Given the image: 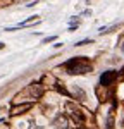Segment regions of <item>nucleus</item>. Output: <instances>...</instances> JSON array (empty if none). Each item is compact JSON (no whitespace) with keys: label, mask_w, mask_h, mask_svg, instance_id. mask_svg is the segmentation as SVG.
Listing matches in <instances>:
<instances>
[{"label":"nucleus","mask_w":124,"mask_h":129,"mask_svg":"<svg viewBox=\"0 0 124 129\" xmlns=\"http://www.w3.org/2000/svg\"><path fill=\"white\" fill-rule=\"evenodd\" d=\"M122 50H124V43H122Z\"/></svg>","instance_id":"obj_12"},{"label":"nucleus","mask_w":124,"mask_h":129,"mask_svg":"<svg viewBox=\"0 0 124 129\" xmlns=\"http://www.w3.org/2000/svg\"><path fill=\"white\" fill-rule=\"evenodd\" d=\"M66 110H67V112H69V114H71V115H72L76 120H78V122H83L84 115H83V112L78 109L74 103H71V102H69V103H66Z\"/></svg>","instance_id":"obj_2"},{"label":"nucleus","mask_w":124,"mask_h":129,"mask_svg":"<svg viewBox=\"0 0 124 129\" xmlns=\"http://www.w3.org/2000/svg\"><path fill=\"white\" fill-rule=\"evenodd\" d=\"M72 93H74V96H76V98L81 100V102H84V100H86V93H84L79 86H72Z\"/></svg>","instance_id":"obj_6"},{"label":"nucleus","mask_w":124,"mask_h":129,"mask_svg":"<svg viewBox=\"0 0 124 129\" xmlns=\"http://www.w3.org/2000/svg\"><path fill=\"white\" fill-rule=\"evenodd\" d=\"M4 47H5V45H4V43H2V41H0V50L4 48Z\"/></svg>","instance_id":"obj_11"},{"label":"nucleus","mask_w":124,"mask_h":129,"mask_svg":"<svg viewBox=\"0 0 124 129\" xmlns=\"http://www.w3.org/2000/svg\"><path fill=\"white\" fill-rule=\"evenodd\" d=\"M31 107V103H26V105H21V107H14V110H12V114L16 115V114H19V112H24V110H28Z\"/></svg>","instance_id":"obj_7"},{"label":"nucleus","mask_w":124,"mask_h":129,"mask_svg":"<svg viewBox=\"0 0 124 129\" xmlns=\"http://www.w3.org/2000/svg\"><path fill=\"white\" fill-rule=\"evenodd\" d=\"M69 74H86L91 71V64L86 60V57H74L66 64Z\"/></svg>","instance_id":"obj_1"},{"label":"nucleus","mask_w":124,"mask_h":129,"mask_svg":"<svg viewBox=\"0 0 124 129\" xmlns=\"http://www.w3.org/2000/svg\"><path fill=\"white\" fill-rule=\"evenodd\" d=\"M114 78H115L114 71H107V72L103 74L102 78H100V84H102V86H105V84H109V83H110V81H112Z\"/></svg>","instance_id":"obj_5"},{"label":"nucleus","mask_w":124,"mask_h":129,"mask_svg":"<svg viewBox=\"0 0 124 129\" xmlns=\"http://www.w3.org/2000/svg\"><path fill=\"white\" fill-rule=\"evenodd\" d=\"M52 126H53V129H67V117L64 114H59L52 120Z\"/></svg>","instance_id":"obj_3"},{"label":"nucleus","mask_w":124,"mask_h":129,"mask_svg":"<svg viewBox=\"0 0 124 129\" xmlns=\"http://www.w3.org/2000/svg\"><path fill=\"white\" fill-rule=\"evenodd\" d=\"M112 124H114V119H112V115H109V119H107V129H112Z\"/></svg>","instance_id":"obj_9"},{"label":"nucleus","mask_w":124,"mask_h":129,"mask_svg":"<svg viewBox=\"0 0 124 129\" xmlns=\"http://www.w3.org/2000/svg\"><path fill=\"white\" fill-rule=\"evenodd\" d=\"M53 40H55V36H48V38L43 40V43H50V41H53Z\"/></svg>","instance_id":"obj_10"},{"label":"nucleus","mask_w":124,"mask_h":129,"mask_svg":"<svg viewBox=\"0 0 124 129\" xmlns=\"http://www.w3.org/2000/svg\"><path fill=\"white\" fill-rule=\"evenodd\" d=\"M28 129H41V127L35 122V120H29V127H28Z\"/></svg>","instance_id":"obj_8"},{"label":"nucleus","mask_w":124,"mask_h":129,"mask_svg":"<svg viewBox=\"0 0 124 129\" xmlns=\"http://www.w3.org/2000/svg\"><path fill=\"white\" fill-rule=\"evenodd\" d=\"M28 93H31L33 98H38V96L43 95V88H41L40 84H31L29 88H28Z\"/></svg>","instance_id":"obj_4"}]
</instances>
